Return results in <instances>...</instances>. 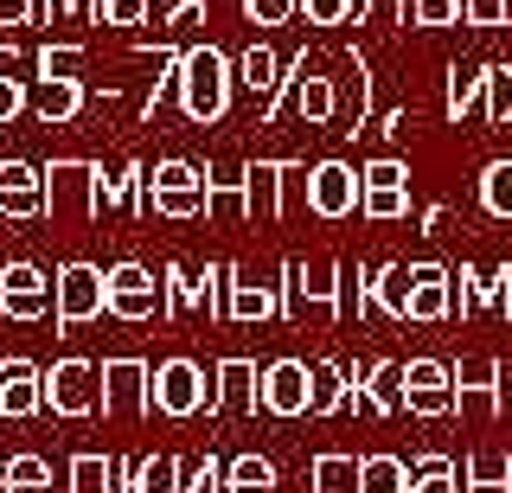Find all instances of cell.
Masks as SVG:
<instances>
[{
	"mask_svg": "<svg viewBox=\"0 0 512 493\" xmlns=\"http://www.w3.org/2000/svg\"><path fill=\"white\" fill-rule=\"evenodd\" d=\"M276 282H282V321L340 327V321H352V314H365V295H372V263L288 257Z\"/></svg>",
	"mask_w": 512,
	"mask_h": 493,
	"instance_id": "obj_1",
	"label": "cell"
},
{
	"mask_svg": "<svg viewBox=\"0 0 512 493\" xmlns=\"http://www.w3.org/2000/svg\"><path fill=\"white\" fill-rule=\"evenodd\" d=\"M231 90H237V65L218 45H186L180 52V116L212 129L231 116Z\"/></svg>",
	"mask_w": 512,
	"mask_h": 493,
	"instance_id": "obj_2",
	"label": "cell"
},
{
	"mask_svg": "<svg viewBox=\"0 0 512 493\" xmlns=\"http://www.w3.org/2000/svg\"><path fill=\"white\" fill-rule=\"evenodd\" d=\"M39 77H32V116L45 122V129H64V122L84 116L90 90H84V45H39Z\"/></svg>",
	"mask_w": 512,
	"mask_h": 493,
	"instance_id": "obj_3",
	"label": "cell"
},
{
	"mask_svg": "<svg viewBox=\"0 0 512 493\" xmlns=\"http://www.w3.org/2000/svg\"><path fill=\"white\" fill-rule=\"evenodd\" d=\"M154 410L160 417H173V423H186V417H224V397H218V365H199V359H186V353H173V359H160L154 365Z\"/></svg>",
	"mask_w": 512,
	"mask_h": 493,
	"instance_id": "obj_4",
	"label": "cell"
},
{
	"mask_svg": "<svg viewBox=\"0 0 512 493\" xmlns=\"http://www.w3.org/2000/svg\"><path fill=\"white\" fill-rule=\"evenodd\" d=\"M282 116H301L308 129H327L333 116H340V90H333V77H320L314 65H308V52L288 65V77H282V90H276V103L263 109V129H276Z\"/></svg>",
	"mask_w": 512,
	"mask_h": 493,
	"instance_id": "obj_5",
	"label": "cell"
},
{
	"mask_svg": "<svg viewBox=\"0 0 512 493\" xmlns=\"http://www.w3.org/2000/svg\"><path fill=\"white\" fill-rule=\"evenodd\" d=\"M96 186H103V167L96 161H52L45 167V218H64V225H96L103 218V199H96Z\"/></svg>",
	"mask_w": 512,
	"mask_h": 493,
	"instance_id": "obj_6",
	"label": "cell"
},
{
	"mask_svg": "<svg viewBox=\"0 0 512 493\" xmlns=\"http://www.w3.org/2000/svg\"><path fill=\"white\" fill-rule=\"evenodd\" d=\"M45 410L64 423H84L103 410V365L90 359H52L45 365Z\"/></svg>",
	"mask_w": 512,
	"mask_h": 493,
	"instance_id": "obj_7",
	"label": "cell"
},
{
	"mask_svg": "<svg viewBox=\"0 0 512 493\" xmlns=\"http://www.w3.org/2000/svg\"><path fill=\"white\" fill-rule=\"evenodd\" d=\"M346 410L352 417H404V365L372 359V365H346Z\"/></svg>",
	"mask_w": 512,
	"mask_h": 493,
	"instance_id": "obj_8",
	"label": "cell"
},
{
	"mask_svg": "<svg viewBox=\"0 0 512 493\" xmlns=\"http://www.w3.org/2000/svg\"><path fill=\"white\" fill-rule=\"evenodd\" d=\"M109 314L116 321H167V269L148 263H109Z\"/></svg>",
	"mask_w": 512,
	"mask_h": 493,
	"instance_id": "obj_9",
	"label": "cell"
},
{
	"mask_svg": "<svg viewBox=\"0 0 512 493\" xmlns=\"http://www.w3.org/2000/svg\"><path fill=\"white\" fill-rule=\"evenodd\" d=\"M52 289H58V314H52V321L64 333L90 327V321L109 314V269H96V263H64L52 276Z\"/></svg>",
	"mask_w": 512,
	"mask_h": 493,
	"instance_id": "obj_10",
	"label": "cell"
},
{
	"mask_svg": "<svg viewBox=\"0 0 512 493\" xmlns=\"http://www.w3.org/2000/svg\"><path fill=\"white\" fill-rule=\"evenodd\" d=\"M455 410L474 423L506 417V359H487V353L455 359Z\"/></svg>",
	"mask_w": 512,
	"mask_h": 493,
	"instance_id": "obj_11",
	"label": "cell"
},
{
	"mask_svg": "<svg viewBox=\"0 0 512 493\" xmlns=\"http://www.w3.org/2000/svg\"><path fill=\"white\" fill-rule=\"evenodd\" d=\"M301 193H308L314 218L340 225V218H352L365 205V180H359V167H346V161H314L308 180H301Z\"/></svg>",
	"mask_w": 512,
	"mask_h": 493,
	"instance_id": "obj_12",
	"label": "cell"
},
{
	"mask_svg": "<svg viewBox=\"0 0 512 493\" xmlns=\"http://www.w3.org/2000/svg\"><path fill=\"white\" fill-rule=\"evenodd\" d=\"M0 314L7 321H52L58 314V289L39 263H0Z\"/></svg>",
	"mask_w": 512,
	"mask_h": 493,
	"instance_id": "obj_13",
	"label": "cell"
},
{
	"mask_svg": "<svg viewBox=\"0 0 512 493\" xmlns=\"http://www.w3.org/2000/svg\"><path fill=\"white\" fill-rule=\"evenodd\" d=\"M148 205L160 218H205V167L154 161L148 167Z\"/></svg>",
	"mask_w": 512,
	"mask_h": 493,
	"instance_id": "obj_14",
	"label": "cell"
},
{
	"mask_svg": "<svg viewBox=\"0 0 512 493\" xmlns=\"http://www.w3.org/2000/svg\"><path fill=\"white\" fill-rule=\"evenodd\" d=\"M154 365H141V359H103V417H116V423H141V417H154Z\"/></svg>",
	"mask_w": 512,
	"mask_h": 493,
	"instance_id": "obj_15",
	"label": "cell"
},
{
	"mask_svg": "<svg viewBox=\"0 0 512 493\" xmlns=\"http://www.w3.org/2000/svg\"><path fill=\"white\" fill-rule=\"evenodd\" d=\"M359 180H365V205H359V212L372 218V225L410 218V161H397V154H378V161L359 167Z\"/></svg>",
	"mask_w": 512,
	"mask_h": 493,
	"instance_id": "obj_16",
	"label": "cell"
},
{
	"mask_svg": "<svg viewBox=\"0 0 512 493\" xmlns=\"http://www.w3.org/2000/svg\"><path fill=\"white\" fill-rule=\"evenodd\" d=\"M263 410L269 417H308L314 410V365L308 359H269L263 365Z\"/></svg>",
	"mask_w": 512,
	"mask_h": 493,
	"instance_id": "obj_17",
	"label": "cell"
},
{
	"mask_svg": "<svg viewBox=\"0 0 512 493\" xmlns=\"http://www.w3.org/2000/svg\"><path fill=\"white\" fill-rule=\"evenodd\" d=\"M404 397H410V417H461L455 410V365H442V359H410Z\"/></svg>",
	"mask_w": 512,
	"mask_h": 493,
	"instance_id": "obj_18",
	"label": "cell"
},
{
	"mask_svg": "<svg viewBox=\"0 0 512 493\" xmlns=\"http://www.w3.org/2000/svg\"><path fill=\"white\" fill-rule=\"evenodd\" d=\"M301 173V161H250L244 167V193L256 225H282L288 218V180Z\"/></svg>",
	"mask_w": 512,
	"mask_h": 493,
	"instance_id": "obj_19",
	"label": "cell"
},
{
	"mask_svg": "<svg viewBox=\"0 0 512 493\" xmlns=\"http://www.w3.org/2000/svg\"><path fill=\"white\" fill-rule=\"evenodd\" d=\"M45 410V365L0 359V417H39Z\"/></svg>",
	"mask_w": 512,
	"mask_h": 493,
	"instance_id": "obj_20",
	"label": "cell"
},
{
	"mask_svg": "<svg viewBox=\"0 0 512 493\" xmlns=\"http://www.w3.org/2000/svg\"><path fill=\"white\" fill-rule=\"evenodd\" d=\"M0 218H45V167L0 161Z\"/></svg>",
	"mask_w": 512,
	"mask_h": 493,
	"instance_id": "obj_21",
	"label": "cell"
},
{
	"mask_svg": "<svg viewBox=\"0 0 512 493\" xmlns=\"http://www.w3.org/2000/svg\"><path fill=\"white\" fill-rule=\"evenodd\" d=\"M455 314V269L410 263V321H448Z\"/></svg>",
	"mask_w": 512,
	"mask_h": 493,
	"instance_id": "obj_22",
	"label": "cell"
},
{
	"mask_svg": "<svg viewBox=\"0 0 512 493\" xmlns=\"http://www.w3.org/2000/svg\"><path fill=\"white\" fill-rule=\"evenodd\" d=\"M244 167H250V161H212V167H205V218H224V225L250 218Z\"/></svg>",
	"mask_w": 512,
	"mask_h": 493,
	"instance_id": "obj_23",
	"label": "cell"
},
{
	"mask_svg": "<svg viewBox=\"0 0 512 493\" xmlns=\"http://www.w3.org/2000/svg\"><path fill=\"white\" fill-rule=\"evenodd\" d=\"M224 321H237V327L282 321V282H263V276H250V269H237V282H231V314H224Z\"/></svg>",
	"mask_w": 512,
	"mask_h": 493,
	"instance_id": "obj_24",
	"label": "cell"
},
{
	"mask_svg": "<svg viewBox=\"0 0 512 493\" xmlns=\"http://www.w3.org/2000/svg\"><path fill=\"white\" fill-rule=\"evenodd\" d=\"M26 71H39V58L20 52V45H0V129H13L32 109V77Z\"/></svg>",
	"mask_w": 512,
	"mask_h": 493,
	"instance_id": "obj_25",
	"label": "cell"
},
{
	"mask_svg": "<svg viewBox=\"0 0 512 493\" xmlns=\"http://www.w3.org/2000/svg\"><path fill=\"white\" fill-rule=\"evenodd\" d=\"M218 397H224V417H250V410H263V372H256V359H218Z\"/></svg>",
	"mask_w": 512,
	"mask_h": 493,
	"instance_id": "obj_26",
	"label": "cell"
},
{
	"mask_svg": "<svg viewBox=\"0 0 512 493\" xmlns=\"http://www.w3.org/2000/svg\"><path fill=\"white\" fill-rule=\"evenodd\" d=\"M186 314L212 321V282L199 263H167V321H186Z\"/></svg>",
	"mask_w": 512,
	"mask_h": 493,
	"instance_id": "obj_27",
	"label": "cell"
},
{
	"mask_svg": "<svg viewBox=\"0 0 512 493\" xmlns=\"http://www.w3.org/2000/svg\"><path fill=\"white\" fill-rule=\"evenodd\" d=\"M365 314H378V321H410V263H372Z\"/></svg>",
	"mask_w": 512,
	"mask_h": 493,
	"instance_id": "obj_28",
	"label": "cell"
},
{
	"mask_svg": "<svg viewBox=\"0 0 512 493\" xmlns=\"http://www.w3.org/2000/svg\"><path fill=\"white\" fill-rule=\"evenodd\" d=\"M0 493H71V474H58L45 455H13L0 461Z\"/></svg>",
	"mask_w": 512,
	"mask_h": 493,
	"instance_id": "obj_29",
	"label": "cell"
},
{
	"mask_svg": "<svg viewBox=\"0 0 512 493\" xmlns=\"http://www.w3.org/2000/svg\"><path fill=\"white\" fill-rule=\"evenodd\" d=\"M282 77H288V71H282V58H276V52H269V45H263V39H256V45H250V52H244V58H237V84H244V90H250V97H256V103H263V109H269V103H276V90H282Z\"/></svg>",
	"mask_w": 512,
	"mask_h": 493,
	"instance_id": "obj_30",
	"label": "cell"
},
{
	"mask_svg": "<svg viewBox=\"0 0 512 493\" xmlns=\"http://www.w3.org/2000/svg\"><path fill=\"white\" fill-rule=\"evenodd\" d=\"M224 493H282L276 461H269V455H256V449L231 455V461H224Z\"/></svg>",
	"mask_w": 512,
	"mask_h": 493,
	"instance_id": "obj_31",
	"label": "cell"
},
{
	"mask_svg": "<svg viewBox=\"0 0 512 493\" xmlns=\"http://www.w3.org/2000/svg\"><path fill=\"white\" fill-rule=\"evenodd\" d=\"M468 116H487V65L448 71V122H468Z\"/></svg>",
	"mask_w": 512,
	"mask_h": 493,
	"instance_id": "obj_32",
	"label": "cell"
},
{
	"mask_svg": "<svg viewBox=\"0 0 512 493\" xmlns=\"http://www.w3.org/2000/svg\"><path fill=\"white\" fill-rule=\"evenodd\" d=\"M410 493H468V468L448 455H416L410 461Z\"/></svg>",
	"mask_w": 512,
	"mask_h": 493,
	"instance_id": "obj_33",
	"label": "cell"
},
{
	"mask_svg": "<svg viewBox=\"0 0 512 493\" xmlns=\"http://www.w3.org/2000/svg\"><path fill=\"white\" fill-rule=\"evenodd\" d=\"M71 474V493H116V455H96V449H77L64 461Z\"/></svg>",
	"mask_w": 512,
	"mask_h": 493,
	"instance_id": "obj_34",
	"label": "cell"
},
{
	"mask_svg": "<svg viewBox=\"0 0 512 493\" xmlns=\"http://www.w3.org/2000/svg\"><path fill=\"white\" fill-rule=\"evenodd\" d=\"M359 461L365 455H314V468H308L314 493H365L359 487Z\"/></svg>",
	"mask_w": 512,
	"mask_h": 493,
	"instance_id": "obj_35",
	"label": "cell"
},
{
	"mask_svg": "<svg viewBox=\"0 0 512 493\" xmlns=\"http://www.w3.org/2000/svg\"><path fill=\"white\" fill-rule=\"evenodd\" d=\"M359 487L365 493H410V461L404 455H365L359 461Z\"/></svg>",
	"mask_w": 512,
	"mask_h": 493,
	"instance_id": "obj_36",
	"label": "cell"
},
{
	"mask_svg": "<svg viewBox=\"0 0 512 493\" xmlns=\"http://www.w3.org/2000/svg\"><path fill=\"white\" fill-rule=\"evenodd\" d=\"M468 493H512V455L506 449L468 455Z\"/></svg>",
	"mask_w": 512,
	"mask_h": 493,
	"instance_id": "obj_37",
	"label": "cell"
},
{
	"mask_svg": "<svg viewBox=\"0 0 512 493\" xmlns=\"http://www.w3.org/2000/svg\"><path fill=\"white\" fill-rule=\"evenodd\" d=\"M340 410H346V365L314 359V410L308 417H340Z\"/></svg>",
	"mask_w": 512,
	"mask_h": 493,
	"instance_id": "obj_38",
	"label": "cell"
},
{
	"mask_svg": "<svg viewBox=\"0 0 512 493\" xmlns=\"http://www.w3.org/2000/svg\"><path fill=\"white\" fill-rule=\"evenodd\" d=\"M480 212H487V218H512V161H487V167H480Z\"/></svg>",
	"mask_w": 512,
	"mask_h": 493,
	"instance_id": "obj_39",
	"label": "cell"
},
{
	"mask_svg": "<svg viewBox=\"0 0 512 493\" xmlns=\"http://www.w3.org/2000/svg\"><path fill=\"white\" fill-rule=\"evenodd\" d=\"M180 493H224V461L205 455H180Z\"/></svg>",
	"mask_w": 512,
	"mask_h": 493,
	"instance_id": "obj_40",
	"label": "cell"
},
{
	"mask_svg": "<svg viewBox=\"0 0 512 493\" xmlns=\"http://www.w3.org/2000/svg\"><path fill=\"white\" fill-rule=\"evenodd\" d=\"M410 26H423V33L468 26V0H410Z\"/></svg>",
	"mask_w": 512,
	"mask_h": 493,
	"instance_id": "obj_41",
	"label": "cell"
},
{
	"mask_svg": "<svg viewBox=\"0 0 512 493\" xmlns=\"http://www.w3.org/2000/svg\"><path fill=\"white\" fill-rule=\"evenodd\" d=\"M135 493H180V455H148L135 468Z\"/></svg>",
	"mask_w": 512,
	"mask_h": 493,
	"instance_id": "obj_42",
	"label": "cell"
},
{
	"mask_svg": "<svg viewBox=\"0 0 512 493\" xmlns=\"http://www.w3.org/2000/svg\"><path fill=\"white\" fill-rule=\"evenodd\" d=\"M359 26L397 33V26H410V0H359Z\"/></svg>",
	"mask_w": 512,
	"mask_h": 493,
	"instance_id": "obj_43",
	"label": "cell"
},
{
	"mask_svg": "<svg viewBox=\"0 0 512 493\" xmlns=\"http://www.w3.org/2000/svg\"><path fill=\"white\" fill-rule=\"evenodd\" d=\"M487 122H512V65H487Z\"/></svg>",
	"mask_w": 512,
	"mask_h": 493,
	"instance_id": "obj_44",
	"label": "cell"
},
{
	"mask_svg": "<svg viewBox=\"0 0 512 493\" xmlns=\"http://www.w3.org/2000/svg\"><path fill=\"white\" fill-rule=\"evenodd\" d=\"M308 26H352L359 20V0H301Z\"/></svg>",
	"mask_w": 512,
	"mask_h": 493,
	"instance_id": "obj_45",
	"label": "cell"
},
{
	"mask_svg": "<svg viewBox=\"0 0 512 493\" xmlns=\"http://www.w3.org/2000/svg\"><path fill=\"white\" fill-rule=\"evenodd\" d=\"M244 13H250V26H282L301 13V0H244Z\"/></svg>",
	"mask_w": 512,
	"mask_h": 493,
	"instance_id": "obj_46",
	"label": "cell"
},
{
	"mask_svg": "<svg viewBox=\"0 0 512 493\" xmlns=\"http://www.w3.org/2000/svg\"><path fill=\"white\" fill-rule=\"evenodd\" d=\"M148 20V0H103V13H96V26H141Z\"/></svg>",
	"mask_w": 512,
	"mask_h": 493,
	"instance_id": "obj_47",
	"label": "cell"
},
{
	"mask_svg": "<svg viewBox=\"0 0 512 493\" xmlns=\"http://www.w3.org/2000/svg\"><path fill=\"white\" fill-rule=\"evenodd\" d=\"M468 26H506V0H468Z\"/></svg>",
	"mask_w": 512,
	"mask_h": 493,
	"instance_id": "obj_48",
	"label": "cell"
},
{
	"mask_svg": "<svg viewBox=\"0 0 512 493\" xmlns=\"http://www.w3.org/2000/svg\"><path fill=\"white\" fill-rule=\"evenodd\" d=\"M39 0H0V26H32Z\"/></svg>",
	"mask_w": 512,
	"mask_h": 493,
	"instance_id": "obj_49",
	"label": "cell"
},
{
	"mask_svg": "<svg viewBox=\"0 0 512 493\" xmlns=\"http://www.w3.org/2000/svg\"><path fill=\"white\" fill-rule=\"evenodd\" d=\"M45 13H84V20H96L103 13V0H39Z\"/></svg>",
	"mask_w": 512,
	"mask_h": 493,
	"instance_id": "obj_50",
	"label": "cell"
},
{
	"mask_svg": "<svg viewBox=\"0 0 512 493\" xmlns=\"http://www.w3.org/2000/svg\"><path fill=\"white\" fill-rule=\"evenodd\" d=\"M199 13H205V0H173L167 26H173V33H180V26H192V20H199Z\"/></svg>",
	"mask_w": 512,
	"mask_h": 493,
	"instance_id": "obj_51",
	"label": "cell"
},
{
	"mask_svg": "<svg viewBox=\"0 0 512 493\" xmlns=\"http://www.w3.org/2000/svg\"><path fill=\"white\" fill-rule=\"evenodd\" d=\"M506 417H512V365H506Z\"/></svg>",
	"mask_w": 512,
	"mask_h": 493,
	"instance_id": "obj_52",
	"label": "cell"
},
{
	"mask_svg": "<svg viewBox=\"0 0 512 493\" xmlns=\"http://www.w3.org/2000/svg\"><path fill=\"white\" fill-rule=\"evenodd\" d=\"M506 26H512V0H506Z\"/></svg>",
	"mask_w": 512,
	"mask_h": 493,
	"instance_id": "obj_53",
	"label": "cell"
}]
</instances>
